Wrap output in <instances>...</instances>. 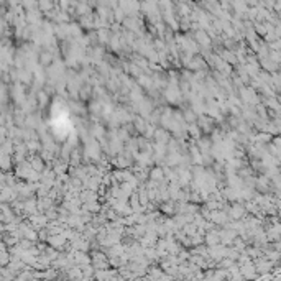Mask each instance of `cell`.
I'll list each match as a JSON object with an SVG mask.
<instances>
[{
    "label": "cell",
    "mask_w": 281,
    "mask_h": 281,
    "mask_svg": "<svg viewBox=\"0 0 281 281\" xmlns=\"http://www.w3.org/2000/svg\"><path fill=\"white\" fill-rule=\"evenodd\" d=\"M196 118H197V114L196 112H192V108H186V110H182V120H184L186 123L187 122L189 123L196 122Z\"/></svg>",
    "instance_id": "cell-1"
}]
</instances>
